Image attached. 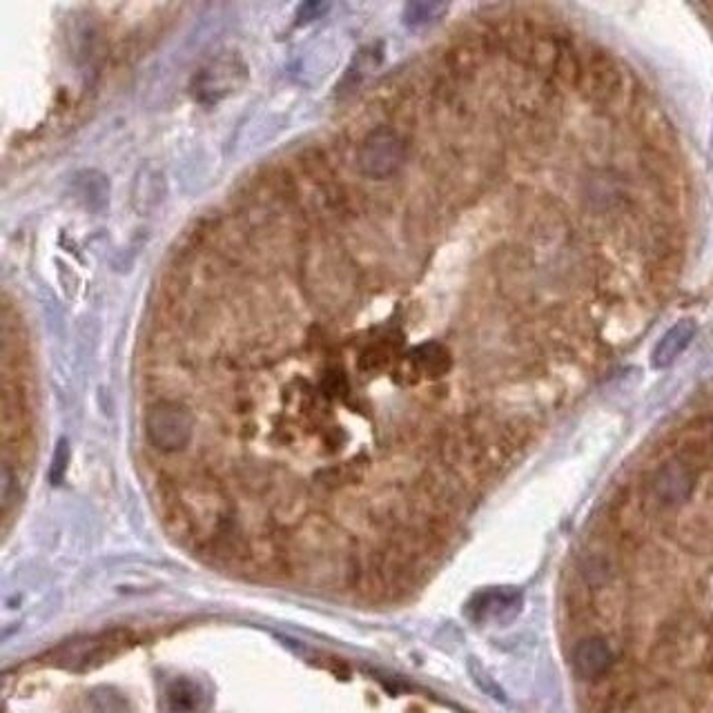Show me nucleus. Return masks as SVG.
<instances>
[{
    "label": "nucleus",
    "mask_w": 713,
    "mask_h": 713,
    "mask_svg": "<svg viewBox=\"0 0 713 713\" xmlns=\"http://www.w3.org/2000/svg\"><path fill=\"white\" fill-rule=\"evenodd\" d=\"M700 473L685 459L669 455L647 477L644 500L656 511H678L685 506L698 486Z\"/></svg>",
    "instance_id": "f257e3e1"
},
{
    "label": "nucleus",
    "mask_w": 713,
    "mask_h": 713,
    "mask_svg": "<svg viewBox=\"0 0 713 713\" xmlns=\"http://www.w3.org/2000/svg\"><path fill=\"white\" fill-rule=\"evenodd\" d=\"M143 426L156 451L172 455L185 451L192 442L194 415L179 402H159L148 408Z\"/></svg>",
    "instance_id": "f03ea898"
},
{
    "label": "nucleus",
    "mask_w": 713,
    "mask_h": 713,
    "mask_svg": "<svg viewBox=\"0 0 713 713\" xmlns=\"http://www.w3.org/2000/svg\"><path fill=\"white\" fill-rule=\"evenodd\" d=\"M406 159L404 141L390 128H377L359 145L357 163L370 179H388L402 168Z\"/></svg>",
    "instance_id": "7ed1b4c3"
},
{
    "label": "nucleus",
    "mask_w": 713,
    "mask_h": 713,
    "mask_svg": "<svg viewBox=\"0 0 713 713\" xmlns=\"http://www.w3.org/2000/svg\"><path fill=\"white\" fill-rule=\"evenodd\" d=\"M130 640L132 636L128 631H112V633H101V636H94V638L76 640L58 651L56 662L61 664V667L76 669V671L101 667L103 662L114 658L116 653L128 649Z\"/></svg>",
    "instance_id": "20e7f679"
},
{
    "label": "nucleus",
    "mask_w": 713,
    "mask_h": 713,
    "mask_svg": "<svg viewBox=\"0 0 713 713\" xmlns=\"http://www.w3.org/2000/svg\"><path fill=\"white\" fill-rule=\"evenodd\" d=\"M246 81V67L237 56H219L194 78V96L201 103H217Z\"/></svg>",
    "instance_id": "39448f33"
},
{
    "label": "nucleus",
    "mask_w": 713,
    "mask_h": 713,
    "mask_svg": "<svg viewBox=\"0 0 713 713\" xmlns=\"http://www.w3.org/2000/svg\"><path fill=\"white\" fill-rule=\"evenodd\" d=\"M571 662L575 676L586 682H600L615 667V651L607 638L586 636L573 647Z\"/></svg>",
    "instance_id": "423d86ee"
},
{
    "label": "nucleus",
    "mask_w": 713,
    "mask_h": 713,
    "mask_svg": "<svg viewBox=\"0 0 713 713\" xmlns=\"http://www.w3.org/2000/svg\"><path fill=\"white\" fill-rule=\"evenodd\" d=\"M580 85L584 92L598 103H609L618 96L622 87V74L607 54H593L582 65Z\"/></svg>",
    "instance_id": "0eeeda50"
},
{
    "label": "nucleus",
    "mask_w": 713,
    "mask_h": 713,
    "mask_svg": "<svg viewBox=\"0 0 713 713\" xmlns=\"http://www.w3.org/2000/svg\"><path fill=\"white\" fill-rule=\"evenodd\" d=\"M406 366L417 379H439L451 370L453 357L446 350V346L437 344V341H428V344L410 350V355L406 357Z\"/></svg>",
    "instance_id": "6e6552de"
},
{
    "label": "nucleus",
    "mask_w": 713,
    "mask_h": 713,
    "mask_svg": "<svg viewBox=\"0 0 713 713\" xmlns=\"http://www.w3.org/2000/svg\"><path fill=\"white\" fill-rule=\"evenodd\" d=\"M693 335H696V324L691 319H682L676 326L664 332V337L658 341L656 350L651 355L653 368H667L676 361L685 348L691 344Z\"/></svg>",
    "instance_id": "1a4fd4ad"
},
{
    "label": "nucleus",
    "mask_w": 713,
    "mask_h": 713,
    "mask_svg": "<svg viewBox=\"0 0 713 713\" xmlns=\"http://www.w3.org/2000/svg\"><path fill=\"white\" fill-rule=\"evenodd\" d=\"M168 702L174 713H190L199 707V687L190 680H177L168 691Z\"/></svg>",
    "instance_id": "9d476101"
},
{
    "label": "nucleus",
    "mask_w": 713,
    "mask_h": 713,
    "mask_svg": "<svg viewBox=\"0 0 713 713\" xmlns=\"http://www.w3.org/2000/svg\"><path fill=\"white\" fill-rule=\"evenodd\" d=\"M446 9L448 5L444 3H410L404 9V23L410 27L433 23L446 12Z\"/></svg>",
    "instance_id": "9b49d317"
},
{
    "label": "nucleus",
    "mask_w": 713,
    "mask_h": 713,
    "mask_svg": "<svg viewBox=\"0 0 713 713\" xmlns=\"http://www.w3.org/2000/svg\"><path fill=\"white\" fill-rule=\"evenodd\" d=\"M390 361H393V348L388 344H373L361 353L359 368L364 373H379V370L390 366Z\"/></svg>",
    "instance_id": "f8f14e48"
},
{
    "label": "nucleus",
    "mask_w": 713,
    "mask_h": 713,
    "mask_svg": "<svg viewBox=\"0 0 713 713\" xmlns=\"http://www.w3.org/2000/svg\"><path fill=\"white\" fill-rule=\"evenodd\" d=\"M324 393L328 397H344L348 393L346 375L341 370H330L324 377Z\"/></svg>",
    "instance_id": "ddd939ff"
},
{
    "label": "nucleus",
    "mask_w": 713,
    "mask_h": 713,
    "mask_svg": "<svg viewBox=\"0 0 713 713\" xmlns=\"http://www.w3.org/2000/svg\"><path fill=\"white\" fill-rule=\"evenodd\" d=\"M70 453H67V442H61L58 444V451H56V457H54V464H52V482L58 484L63 480V475H65V468H67V457Z\"/></svg>",
    "instance_id": "4468645a"
},
{
    "label": "nucleus",
    "mask_w": 713,
    "mask_h": 713,
    "mask_svg": "<svg viewBox=\"0 0 713 713\" xmlns=\"http://www.w3.org/2000/svg\"><path fill=\"white\" fill-rule=\"evenodd\" d=\"M328 9V5H321V3H308L299 9V21H315V18H319L321 14H324Z\"/></svg>",
    "instance_id": "2eb2a0df"
}]
</instances>
